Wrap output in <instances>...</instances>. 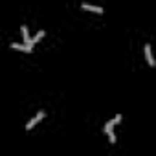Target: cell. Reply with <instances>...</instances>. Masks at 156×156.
I'll return each instance as SVG.
<instances>
[{"label": "cell", "mask_w": 156, "mask_h": 156, "mask_svg": "<svg viewBox=\"0 0 156 156\" xmlns=\"http://www.w3.org/2000/svg\"><path fill=\"white\" fill-rule=\"evenodd\" d=\"M44 116H46V112H44V110H39V112L35 114V118H33L31 121H28V125H26V129H28V130H31V129L35 127V123H39V121H41V119H42Z\"/></svg>", "instance_id": "obj_1"}, {"label": "cell", "mask_w": 156, "mask_h": 156, "mask_svg": "<svg viewBox=\"0 0 156 156\" xmlns=\"http://www.w3.org/2000/svg\"><path fill=\"white\" fill-rule=\"evenodd\" d=\"M20 33H22V37H24V44H26V46H31V37H30V31H28V28H26L24 24L20 26ZM31 48H33V46H31Z\"/></svg>", "instance_id": "obj_2"}, {"label": "cell", "mask_w": 156, "mask_h": 156, "mask_svg": "<svg viewBox=\"0 0 156 156\" xmlns=\"http://www.w3.org/2000/svg\"><path fill=\"white\" fill-rule=\"evenodd\" d=\"M145 59L149 62V66H154V59H152V53H151V46L145 44Z\"/></svg>", "instance_id": "obj_3"}, {"label": "cell", "mask_w": 156, "mask_h": 156, "mask_svg": "<svg viewBox=\"0 0 156 156\" xmlns=\"http://www.w3.org/2000/svg\"><path fill=\"white\" fill-rule=\"evenodd\" d=\"M83 9H88V11H94V13H103V8L92 6V4H83Z\"/></svg>", "instance_id": "obj_4"}, {"label": "cell", "mask_w": 156, "mask_h": 156, "mask_svg": "<svg viewBox=\"0 0 156 156\" xmlns=\"http://www.w3.org/2000/svg\"><path fill=\"white\" fill-rule=\"evenodd\" d=\"M11 48L20 50V51H31V50H33L31 46H26V44H17V42H13V44H11Z\"/></svg>", "instance_id": "obj_5"}, {"label": "cell", "mask_w": 156, "mask_h": 156, "mask_svg": "<svg viewBox=\"0 0 156 156\" xmlns=\"http://www.w3.org/2000/svg\"><path fill=\"white\" fill-rule=\"evenodd\" d=\"M44 35H46V31H44V30H41V31H39V33H37V35H35V37L31 39V46H33V42H39V41H41V39H42Z\"/></svg>", "instance_id": "obj_6"}, {"label": "cell", "mask_w": 156, "mask_h": 156, "mask_svg": "<svg viewBox=\"0 0 156 156\" xmlns=\"http://www.w3.org/2000/svg\"><path fill=\"white\" fill-rule=\"evenodd\" d=\"M112 129H114V123H112V119H110V121H108V123L105 125V132H107V134L110 136V134H114V132H112Z\"/></svg>", "instance_id": "obj_7"}, {"label": "cell", "mask_w": 156, "mask_h": 156, "mask_svg": "<svg viewBox=\"0 0 156 156\" xmlns=\"http://www.w3.org/2000/svg\"><path fill=\"white\" fill-rule=\"evenodd\" d=\"M121 118H123L121 114H116V118L112 119V123H114V125H116V123H119V121H121Z\"/></svg>", "instance_id": "obj_8"}, {"label": "cell", "mask_w": 156, "mask_h": 156, "mask_svg": "<svg viewBox=\"0 0 156 156\" xmlns=\"http://www.w3.org/2000/svg\"><path fill=\"white\" fill-rule=\"evenodd\" d=\"M108 140H110V143H116V136H114V134H110Z\"/></svg>", "instance_id": "obj_9"}]
</instances>
